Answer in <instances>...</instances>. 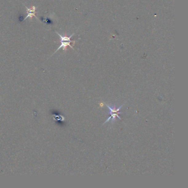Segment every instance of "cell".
Returning a JSON list of instances; mask_svg holds the SVG:
<instances>
[{"mask_svg":"<svg viewBox=\"0 0 188 188\" xmlns=\"http://www.w3.org/2000/svg\"><path fill=\"white\" fill-rule=\"evenodd\" d=\"M56 33L58 34V36L60 38V42H61V45L58 48V49L55 51L54 54H55L57 51H58L61 48H62L63 50H66L67 47L69 46L70 48H72V49L74 50V49L73 48V46L71 45V43H73L74 44V43L76 42V41H72L71 40V38L72 37V36L74 34V33H73L71 35L70 37H67L66 35H62L59 34L57 32H56Z\"/></svg>","mask_w":188,"mask_h":188,"instance_id":"1","label":"cell"},{"mask_svg":"<svg viewBox=\"0 0 188 188\" xmlns=\"http://www.w3.org/2000/svg\"><path fill=\"white\" fill-rule=\"evenodd\" d=\"M106 106H108V108L109 109V110H110V114H111V116L109 118L106 122H105V123L108 122L110 120L111 118L113 119V121H114L115 119V118H116V117H118L120 119H121V118L118 116V114H120L121 113H119V112H118V111H119V110L120 109V108H122V106H120L119 108L117 109H115V107H114H114H110V106H109L108 104H106Z\"/></svg>","mask_w":188,"mask_h":188,"instance_id":"2","label":"cell"},{"mask_svg":"<svg viewBox=\"0 0 188 188\" xmlns=\"http://www.w3.org/2000/svg\"><path fill=\"white\" fill-rule=\"evenodd\" d=\"M25 6V7L26 8V10H27V15L26 17V18L24 19L23 21H25L28 18H30V19H32L33 17H34L38 19V18L35 14L37 13L35 11H36V9L38 7H35L34 6H33L32 7H31V8H29L28 7H27L26 6Z\"/></svg>","mask_w":188,"mask_h":188,"instance_id":"3","label":"cell"}]
</instances>
